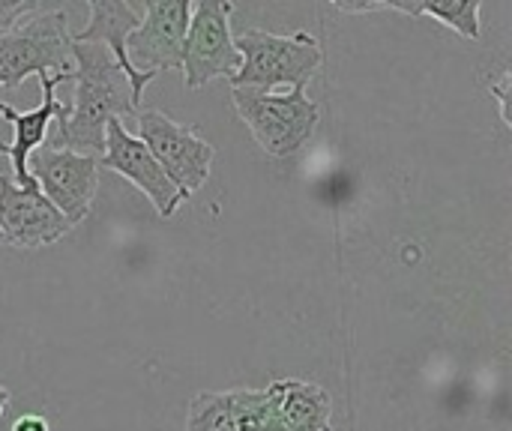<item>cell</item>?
I'll return each mask as SVG.
<instances>
[{
  "instance_id": "20",
  "label": "cell",
  "mask_w": 512,
  "mask_h": 431,
  "mask_svg": "<svg viewBox=\"0 0 512 431\" xmlns=\"http://www.w3.org/2000/svg\"><path fill=\"white\" fill-rule=\"evenodd\" d=\"M270 399V396H267ZM261 431H285V426L279 423V417L270 411V405H267V420H264V426H261Z\"/></svg>"
},
{
  "instance_id": "8",
  "label": "cell",
  "mask_w": 512,
  "mask_h": 431,
  "mask_svg": "<svg viewBox=\"0 0 512 431\" xmlns=\"http://www.w3.org/2000/svg\"><path fill=\"white\" fill-rule=\"evenodd\" d=\"M72 231L66 216L33 186H18L12 174H0V243L39 249L63 240Z\"/></svg>"
},
{
  "instance_id": "22",
  "label": "cell",
  "mask_w": 512,
  "mask_h": 431,
  "mask_svg": "<svg viewBox=\"0 0 512 431\" xmlns=\"http://www.w3.org/2000/svg\"><path fill=\"white\" fill-rule=\"evenodd\" d=\"M327 431H333V429H327Z\"/></svg>"
},
{
  "instance_id": "11",
  "label": "cell",
  "mask_w": 512,
  "mask_h": 431,
  "mask_svg": "<svg viewBox=\"0 0 512 431\" xmlns=\"http://www.w3.org/2000/svg\"><path fill=\"white\" fill-rule=\"evenodd\" d=\"M87 27L78 30L72 36V42H96L105 45L111 51V57L117 60L120 72L129 81V93H132V105L141 108L144 99V87L156 78L153 72H138L129 57H126V36L141 24V15L132 3H120V0H90L87 3Z\"/></svg>"
},
{
  "instance_id": "13",
  "label": "cell",
  "mask_w": 512,
  "mask_h": 431,
  "mask_svg": "<svg viewBox=\"0 0 512 431\" xmlns=\"http://www.w3.org/2000/svg\"><path fill=\"white\" fill-rule=\"evenodd\" d=\"M270 411L279 417L285 431H327L333 402L330 393L312 381H273L267 387Z\"/></svg>"
},
{
  "instance_id": "10",
  "label": "cell",
  "mask_w": 512,
  "mask_h": 431,
  "mask_svg": "<svg viewBox=\"0 0 512 431\" xmlns=\"http://www.w3.org/2000/svg\"><path fill=\"white\" fill-rule=\"evenodd\" d=\"M99 168H108V171L126 177L129 183H135L147 195V201L156 207V213L162 219H171L189 201L165 177V171L156 165V159L150 156L144 141L123 126V120L108 123V129H105V153L99 156Z\"/></svg>"
},
{
  "instance_id": "21",
  "label": "cell",
  "mask_w": 512,
  "mask_h": 431,
  "mask_svg": "<svg viewBox=\"0 0 512 431\" xmlns=\"http://www.w3.org/2000/svg\"><path fill=\"white\" fill-rule=\"evenodd\" d=\"M9 399H12V396H9V390H6V387H0V417H3V408L9 405Z\"/></svg>"
},
{
  "instance_id": "18",
  "label": "cell",
  "mask_w": 512,
  "mask_h": 431,
  "mask_svg": "<svg viewBox=\"0 0 512 431\" xmlns=\"http://www.w3.org/2000/svg\"><path fill=\"white\" fill-rule=\"evenodd\" d=\"M510 84H512L510 72H507L501 81H492V84H489V90H492V93H495V99L501 102V120H504L507 126H512L510 123Z\"/></svg>"
},
{
  "instance_id": "15",
  "label": "cell",
  "mask_w": 512,
  "mask_h": 431,
  "mask_svg": "<svg viewBox=\"0 0 512 431\" xmlns=\"http://www.w3.org/2000/svg\"><path fill=\"white\" fill-rule=\"evenodd\" d=\"M240 411V390L198 393L189 402L186 431H228Z\"/></svg>"
},
{
  "instance_id": "3",
  "label": "cell",
  "mask_w": 512,
  "mask_h": 431,
  "mask_svg": "<svg viewBox=\"0 0 512 431\" xmlns=\"http://www.w3.org/2000/svg\"><path fill=\"white\" fill-rule=\"evenodd\" d=\"M72 33L63 9H45L0 36V84L18 87L30 75L72 78Z\"/></svg>"
},
{
  "instance_id": "4",
  "label": "cell",
  "mask_w": 512,
  "mask_h": 431,
  "mask_svg": "<svg viewBox=\"0 0 512 431\" xmlns=\"http://www.w3.org/2000/svg\"><path fill=\"white\" fill-rule=\"evenodd\" d=\"M231 99L252 138L273 159H288L300 153L321 120V108L306 96V90L255 93L231 87Z\"/></svg>"
},
{
  "instance_id": "9",
  "label": "cell",
  "mask_w": 512,
  "mask_h": 431,
  "mask_svg": "<svg viewBox=\"0 0 512 431\" xmlns=\"http://www.w3.org/2000/svg\"><path fill=\"white\" fill-rule=\"evenodd\" d=\"M189 0H147L141 24L126 36V57L138 72L180 69L183 39L189 27Z\"/></svg>"
},
{
  "instance_id": "16",
  "label": "cell",
  "mask_w": 512,
  "mask_h": 431,
  "mask_svg": "<svg viewBox=\"0 0 512 431\" xmlns=\"http://www.w3.org/2000/svg\"><path fill=\"white\" fill-rule=\"evenodd\" d=\"M267 387L264 390H240V411L228 431H261L267 420Z\"/></svg>"
},
{
  "instance_id": "17",
  "label": "cell",
  "mask_w": 512,
  "mask_h": 431,
  "mask_svg": "<svg viewBox=\"0 0 512 431\" xmlns=\"http://www.w3.org/2000/svg\"><path fill=\"white\" fill-rule=\"evenodd\" d=\"M36 15H42V6L36 0H0V36Z\"/></svg>"
},
{
  "instance_id": "7",
  "label": "cell",
  "mask_w": 512,
  "mask_h": 431,
  "mask_svg": "<svg viewBox=\"0 0 512 431\" xmlns=\"http://www.w3.org/2000/svg\"><path fill=\"white\" fill-rule=\"evenodd\" d=\"M27 174L36 180L39 192L66 216V222L75 228L90 216L96 189H99V159L57 150V147H36L27 156Z\"/></svg>"
},
{
  "instance_id": "1",
  "label": "cell",
  "mask_w": 512,
  "mask_h": 431,
  "mask_svg": "<svg viewBox=\"0 0 512 431\" xmlns=\"http://www.w3.org/2000/svg\"><path fill=\"white\" fill-rule=\"evenodd\" d=\"M72 81H75V102L54 120V135L48 147L72 150L84 156L105 153V129L111 120H123L138 114L132 105L129 81L120 72L117 60L105 45L96 42H72Z\"/></svg>"
},
{
  "instance_id": "12",
  "label": "cell",
  "mask_w": 512,
  "mask_h": 431,
  "mask_svg": "<svg viewBox=\"0 0 512 431\" xmlns=\"http://www.w3.org/2000/svg\"><path fill=\"white\" fill-rule=\"evenodd\" d=\"M39 84H42V102L39 108L33 111H15L12 105L0 102V117L12 123V144H3L0 141V153L12 159V180L18 186H33V177L27 174V156L45 144L48 138V129L54 126V120L69 108L57 99V84H66L72 81L69 75L63 78H54V75H36Z\"/></svg>"
},
{
  "instance_id": "19",
  "label": "cell",
  "mask_w": 512,
  "mask_h": 431,
  "mask_svg": "<svg viewBox=\"0 0 512 431\" xmlns=\"http://www.w3.org/2000/svg\"><path fill=\"white\" fill-rule=\"evenodd\" d=\"M12 431H48V420L39 417V414H21L12 423Z\"/></svg>"
},
{
  "instance_id": "5",
  "label": "cell",
  "mask_w": 512,
  "mask_h": 431,
  "mask_svg": "<svg viewBox=\"0 0 512 431\" xmlns=\"http://www.w3.org/2000/svg\"><path fill=\"white\" fill-rule=\"evenodd\" d=\"M138 138L156 159V165L165 171V177L186 195L192 198L210 177L213 165V144H207L192 126L177 123L159 108L138 111Z\"/></svg>"
},
{
  "instance_id": "14",
  "label": "cell",
  "mask_w": 512,
  "mask_h": 431,
  "mask_svg": "<svg viewBox=\"0 0 512 431\" xmlns=\"http://www.w3.org/2000/svg\"><path fill=\"white\" fill-rule=\"evenodd\" d=\"M384 9L405 12V15H426L465 39H480V0H423V3H381Z\"/></svg>"
},
{
  "instance_id": "2",
  "label": "cell",
  "mask_w": 512,
  "mask_h": 431,
  "mask_svg": "<svg viewBox=\"0 0 512 431\" xmlns=\"http://www.w3.org/2000/svg\"><path fill=\"white\" fill-rule=\"evenodd\" d=\"M234 48L240 54V69L228 78L231 87L276 93V87L306 90V84L324 66L321 42L297 30L291 36L267 33V30H243L234 36Z\"/></svg>"
},
{
  "instance_id": "6",
  "label": "cell",
  "mask_w": 512,
  "mask_h": 431,
  "mask_svg": "<svg viewBox=\"0 0 512 431\" xmlns=\"http://www.w3.org/2000/svg\"><path fill=\"white\" fill-rule=\"evenodd\" d=\"M231 12L234 3L228 0L192 3L180 60L189 90H198L213 78H231L240 69V54L231 36Z\"/></svg>"
}]
</instances>
